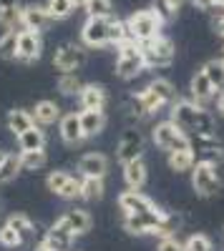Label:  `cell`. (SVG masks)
<instances>
[{"label":"cell","mask_w":224,"mask_h":251,"mask_svg":"<svg viewBox=\"0 0 224 251\" xmlns=\"http://www.w3.org/2000/svg\"><path fill=\"white\" fill-rule=\"evenodd\" d=\"M126 40H131V33H129L126 20H113V18H111V23H109V43L121 46V43H126Z\"/></svg>","instance_id":"32"},{"label":"cell","mask_w":224,"mask_h":251,"mask_svg":"<svg viewBox=\"0 0 224 251\" xmlns=\"http://www.w3.org/2000/svg\"><path fill=\"white\" fill-rule=\"evenodd\" d=\"M144 68H146V60H144V50H141L139 40L131 38V40L118 46V58H116V75L118 78L131 80Z\"/></svg>","instance_id":"1"},{"label":"cell","mask_w":224,"mask_h":251,"mask_svg":"<svg viewBox=\"0 0 224 251\" xmlns=\"http://www.w3.org/2000/svg\"><path fill=\"white\" fill-rule=\"evenodd\" d=\"M18 158H20V166H23V171H38V169H43L46 161H48L46 149H38V151H20Z\"/></svg>","instance_id":"28"},{"label":"cell","mask_w":224,"mask_h":251,"mask_svg":"<svg viewBox=\"0 0 224 251\" xmlns=\"http://www.w3.org/2000/svg\"><path fill=\"white\" fill-rule=\"evenodd\" d=\"M86 13L91 18H111V10H113V3L111 0H86Z\"/></svg>","instance_id":"36"},{"label":"cell","mask_w":224,"mask_h":251,"mask_svg":"<svg viewBox=\"0 0 224 251\" xmlns=\"http://www.w3.org/2000/svg\"><path fill=\"white\" fill-rule=\"evenodd\" d=\"M161 219H164V211L161 208H154V211L146 214H124V228L134 236H144V234H154L161 226Z\"/></svg>","instance_id":"6"},{"label":"cell","mask_w":224,"mask_h":251,"mask_svg":"<svg viewBox=\"0 0 224 251\" xmlns=\"http://www.w3.org/2000/svg\"><path fill=\"white\" fill-rule=\"evenodd\" d=\"M149 88H151V91H154L161 100H164L167 106L176 100V91H174V86H171V83H169L167 78H154V80L149 83Z\"/></svg>","instance_id":"33"},{"label":"cell","mask_w":224,"mask_h":251,"mask_svg":"<svg viewBox=\"0 0 224 251\" xmlns=\"http://www.w3.org/2000/svg\"><path fill=\"white\" fill-rule=\"evenodd\" d=\"M192 186L199 196H214L219 191V176L217 166L209 161H196L192 169Z\"/></svg>","instance_id":"5"},{"label":"cell","mask_w":224,"mask_h":251,"mask_svg":"<svg viewBox=\"0 0 224 251\" xmlns=\"http://www.w3.org/2000/svg\"><path fill=\"white\" fill-rule=\"evenodd\" d=\"M33 126H35V118H33V113H28V111L15 108V111L8 113V128H10L15 136H20L23 131L33 128Z\"/></svg>","instance_id":"27"},{"label":"cell","mask_w":224,"mask_h":251,"mask_svg":"<svg viewBox=\"0 0 224 251\" xmlns=\"http://www.w3.org/2000/svg\"><path fill=\"white\" fill-rule=\"evenodd\" d=\"M118 208L124 214H146V211H154L156 203L141 194L139 188H129V191L118 194Z\"/></svg>","instance_id":"13"},{"label":"cell","mask_w":224,"mask_h":251,"mask_svg":"<svg viewBox=\"0 0 224 251\" xmlns=\"http://www.w3.org/2000/svg\"><path fill=\"white\" fill-rule=\"evenodd\" d=\"M8 224H10L23 239H28V236L33 234V221H30L26 214H13V216L8 219Z\"/></svg>","instance_id":"39"},{"label":"cell","mask_w":224,"mask_h":251,"mask_svg":"<svg viewBox=\"0 0 224 251\" xmlns=\"http://www.w3.org/2000/svg\"><path fill=\"white\" fill-rule=\"evenodd\" d=\"M159 8V13H161V18H171V15H176L179 10H181V5H184V0H159L156 3Z\"/></svg>","instance_id":"44"},{"label":"cell","mask_w":224,"mask_h":251,"mask_svg":"<svg viewBox=\"0 0 224 251\" xmlns=\"http://www.w3.org/2000/svg\"><path fill=\"white\" fill-rule=\"evenodd\" d=\"M18 35H20V30H5L3 35H0V58L15 60V53H18Z\"/></svg>","instance_id":"31"},{"label":"cell","mask_w":224,"mask_h":251,"mask_svg":"<svg viewBox=\"0 0 224 251\" xmlns=\"http://www.w3.org/2000/svg\"><path fill=\"white\" fill-rule=\"evenodd\" d=\"M68 174L66 171H53V174H48V178H46V186H48V191H53V194H58L60 188H63L66 183H68Z\"/></svg>","instance_id":"42"},{"label":"cell","mask_w":224,"mask_h":251,"mask_svg":"<svg viewBox=\"0 0 224 251\" xmlns=\"http://www.w3.org/2000/svg\"><path fill=\"white\" fill-rule=\"evenodd\" d=\"M23 23H26V28L28 30H38V33H43L51 23H53V18H51V13H48V8L46 5H26L23 8Z\"/></svg>","instance_id":"16"},{"label":"cell","mask_w":224,"mask_h":251,"mask_svg":"<svg viewBox=\"0 0 224 251\" xmlns=\"http://www.w3.org/2000/svg\"><path fill=\"white\" fill-rule=\"evenodd\" d=\"M18 138V146H20V151H38V149H46V133H43V128L35 123L33 128H28V131H23L20 136H15Z\"/></svg>","instance_id":"23"},{"label":"cell","mask_w":224,"mask_h":251,"mask_svg":"<svg viewBox=\"0 0 224 251\" xmlns=\"http://www.w3.org/2000/svg\"><path fill=\"white\" fill-rule=\"evenodd\" d=\"M214 3H224V0H214Z\"/></svg>","instance_id":"52"},{"label":"cell","mask_w":224,"mask_h":251,"mask_svg":"<svg viewBox=\"0 0 224 251\" xmlns=\"http://www.w3.org/2000/svg\"><path fill=\"white\" fill-rule=\"evenodd\" d=\"M58 128H60V138H63L68 146H76V143H81V141L86 138V136H84V128H81V116H78V113L60 116Z\"/></svg>","instance_id":"17"},{"label":"cell","mask_w":224,"mask_h":251,"mask_svg":"<svg viewBox=\"0 0 224 251\" xmlns=\"http://www.w3.org/2000/svg\"><path fill=\"white\" fill-rule=\"evenodd\" d=\"M124 181L129 183V188H141L146 183V163L141 158L124 163Z\"/></svg>","instance_id":"24"},{"label":"cell","mask_w":224,"mask_h":251,"mask_svg":"<svg viewBox=\"0 0 224 251\" xmlns=\"http://www.w3.org/2000/svg\"><path fill=\"white\" fill-rule=\"evenodd\" d=\"M71 3H73L76 8H81V5H86V0H71Z\"/></svg>","instance_id":"50"},{"label":"cell","mask_w":224,"mask_h":251,"mask_svg":"<svg viewBox=\"0 0 224 251\" xmlns=\"http://www.w3.org/2000/svg\"><path fill=\"white\" fill-rule=\"evenodd\" d=\"M156 251H184V244H181L176 236H164L159 241V249Z\"/></svg>","instance_id":"45"},{"label":"cell","mask_w":224,"mask_h":251,"mask_svg":"<svg viewBox=\"0 0 224 251\" xmlns=\"http://www.w3.org/2000/svg\"><path fill=\"white\" fill-rule=\"evenodd\" d=\"M109 23L111 18H91L84 23V30H81V40L88 48H104L109 46Z\"/></svg>","instance_id":"8"},{"label":"cell","mask_w":224,"mask_h":251,"mask_svg":"<svg viewBox=\"0 0 224 251\" xmlns=\"http://www.w3.org/2000/svg\"><path fill=\"white\" fill-rule=\"evenodd\" d=\"M214 96H217V91L212 86V80L207 78V73L204 71H196L194 78H192V98L199 103V106H204V103H209Z\"/></svg>","instance_id":"19"},{"label":"cell","mask_w":224,"mask_h":251,"mask_svg":"<svg viewBox=\"0 0 224 251\" xmlns=\"http://www.w3.org/2000/svg\"><path fill=\"white\" fill-rule=\"evenodd\" d=\"M81 128H84V136L91 138V136H98L101 131H104V126H106V116L104 111H81Z\"/></svg>","instance_id":"21"},{"label":"cell","mask_w":224,"mask_h":251,"mask_svg":"<svg viewBox=\"0 0 224 251\" xmlns=\"http://www.w3.org/2000/svg\"><path fill=\"white\" fill-rule=\"evenodd\" d=\"M78 100H81V108H86V111H104L106 108V88L98 86V83H88V86L81 88Z\"/></svg>","instance_id":"15"},{"label":"cell","mask_w":224,"mask_h":251,"mask_svg":"<svg viewBox=\"0 0 224 251\" xmlns=\"http://www.w3.org/2000/svg\"><path fill=\"white\" fill-rule=\"evenodd\" d=\"M222 60H224V58H222Z\"/></svg>","instance_id":"53"},{"label":"cell","mask_w":224,"mask_h":251,"mask_svg":"<svg viewBox=\"0 0 224 251\" xmlns=\"http://www.w3.org/2000/svg\"><path fill=\"white\" fill-rule=\"evenodd\" d=\"M204 106H199L196 100H176L174 108H171V121L184 128L187 133L189 131H196V121H199V113Z\"/></svg>","instance_id":"10"},{"label":"cell","mask_w":224,"mask_h":251,"mask_svg":"<svg viewBox=\"0 0 224 251\" xmlns=\"http://www.w3.org/2000/svg\"><path fill=\"white\" fill-rule=\"evenodd\" d=\"M126 25H129V33L134 40L146 43V40H154L156 35H161L164 18H161L159 10H136L134 15H129Z\"/></svg>","instance_id":"2"},{"label":"cell","mask_w":224,"mask_h":251,"mask_svg":"<svg viewBox=\"0 0 224 251\" xmlns=\"http://www.w3.org/2000/svg\"><path fill=\"white\" fill-rule=\"evenodd\" d=\"M104 178H96V176H81V199L86 201H98L104 199Z\"/></svg>","instance_id":"26"},{"label":"cell","mask_w":224,"mask_h":251,"mask_svg":"<svg viewBox=\"0 0 224 251\" xmlns=\"http://www.w3.org/2000/svg\"><path fill=\"white\" fill-rule=\"evenodd\" d=\"M81 88H84V83L78 80L76 73H60V78H58V91L63 93V96H78Z\"/></svg>","instance_id":"34"},{"label":"cell","mask_w":224,"mask_h":251,"mask_svg":"<svg viewBox=\"0 0 224 251\" xmlns=\"http://www.w3.org/2000/svg\"><path fill=\"white\" fill-rule=\"evenodd\" d=\"M201 71L207 73V78L212 80V86L219 96L224 91V60H207L204 66H201Z\"/></svg>","instance_id":"29"},{"label":"cell","mask_w":224,"mask_h":251,"mask_svg":"<svg viewBox=\"0 0 224 251\" xmlns=\"http://www.w3.org/2000/svg\"><path fill=\"white\" fill-rule=\"evenodd\" d=\"M151 136H154V143L159 146L161 151H167V153H171V151H181V149H192V138H189V133H187L184 128H179L174 121L156 123V126H154V131H151Z\"/></svg>","instance_id":"3"},{"label":"cell","mask_w":224,"mask_h":251,"mask_svg":"<svg viewBox=\"0 0 224 251\" xmlns=\"http://www.w3.org/2000/svg\"><path fill=\"white\" fill-rule=\"evenodd\" d=\"M184 251H212V241L204 234H192L184 241Z\"/></svg>","instance_id":"41"},{"label":"cell","mask_w":224,"mask_h":251,"mask_svg":"<svg viewBox=\"0 0 224 251\" xmlns=\"http://www.w3.org/2000/svg\"><path fill=\"white\" fill-rule=\"evenodd\" d=\"M3 158H5V151H0V163H3Z\"/></svg>","instance_id":"51"},{"label":"cell","mask_w":224,"mask_h":251,"mask_svg":"<svg viewBox=\"0 0 224 251\" xmlns=\"http://www.w3.org/2000/svg\"><path fill=\"white\" fill-rule=\"evenodd\" d=\"M46 8H48V13H51L53 20H66L76 10V5L71 3V0H48Z\"/></svg>","instance_id":"35"},{"label":"cell","mask_w":224,"mask_h":251,"mask_svg":"<svg viewBox=\"0 0 224 251\" xmlns=\"http://www.w3.org/2000/svg\"><path fill=\"white\" fill-rule=\"evenodd\" d=\"M196 10H212L214 8V0H192Z\"/></svg>","instance_id":"46"},{"label":"cell","mask_w":224,"mask_h":251,"mask_svg":"<svg viewBox=\"0 0 224 251\" xmlns=\"http://www.w3.org/2000/svg\"><path fill=\"white\" fill-rule=\"evenodd\" d=\"M73 239H76V234L68 228V224H66L63 219H58V221L48 228V231H46L43 244H46L48 249H53V251H71Z\"/></svg>","instance_id":"12"},{"label":"cell","mask_w":224,"mask_h":251,"mask_svg":"<svg viewBox=\"0 0 224 251\" xmlns=\"http://www.w3.org/2000/svg\"><path fill=\"white\" fill-rule=\"evenodd\" d=\"M86 63V50L76 46V43H66L60 46L53 55V66L60 71V73H76L81 66Z\"/></svg>","instance_id":"7"},{"label":"cell","mask_w":224,"mask_h":251,"mask_svg":"<svg viewBox=\"0 0 224 251\" xmlns=\"http://www.w3.org/2000/svg\"><path fill=\"white\" fill-rule=\"evenodd\" d=\"M196 163V153L194 149H181V151H171L169 153V169L176 171V174H184V171H192Z\"/></svg>","instance_id":"25"},{"label":"cell","mask_w":224,"mask_h":251,"mask_svg":"<svg viewBox=\"0 0 224 251\" xmlns=\"http://www.w3.org/2000/svg\"><path fill=\"white\" fill-rule=\"evenodd\" d=\"M217 111H219V113L224 116V91H222V93L217 96Z\"/></svg>","instance_id":"47"},{"label":"cell","mask_w":224,"mask_h":251,"mask_svg":"<svg viewBox=\"0 0 224 251\" xmlns=\"http://www.w3.org/2000/svg\"><path fill=\"white\" fill-rule=\"evenodd\" d=\"M33 251H53V249H48V246H46V244H43V241H40V244H38V246H35V249H33Z\"/></svg>","instance_id":"49"},{"label":"cell","mask_w":224,"mask_h":251,"mask_svg":"<svg viewBox=\"0 0 224 251\" xmlns=\"http://www.w3.org/2000/svg\"><path fill=\"white\" fill-rule=\"evenodd\" d=\"M78 171H81V176L104 178L106 171H109V158L104 153H86L84 158L78 161Z\"/></svg>","instance_id":"18"},{"label":"cell","mask_w":224,"mask_h":251,"mask_svg":"<svg viewBox=\"0 0 224 251\" xmlns=\"http://www.w3.org/2000/svg\"><path fill=\"white\" fill-rule=\"evenodd\" d=\"M141 153H144V136L134 128L124 131V136L118 141V149H116V158L121 163H129V161L141 158Z\"/></svg>","instance_id":"11"},{"label":"cell","mask_w":224,"mask_h":251,"mask_svg":"<svg viewBox=\"0 0 224 251\" xmlns=\"http://www.w3.org/2000/svg\"><path fill=\"white\" fill-rule=\"evenodd\" d=\"M60 219L68 224V228H71L76 236L91 231V226H93V219H91V214L86 211V208H71V211H66Z\"/></svg>","instance_id":"20"},{"label":"cell","mask_w":224,"mask_h":251,"mask_svg":"<svg viewBox=\"0 0 224 251\" xmlns=\"http://www.w3.org/2000/svg\"><path fill=\"white\" fill-rule=\"evenodd\" d=\"M0 25L5 30H26L23 8L18 5V0H0Z\"/></svg>","instance_id":"14"},{"label":"cell","mask_w":224,"mask_h":251,"mask_svg":"<svg viewBox=\"0 0 224 251\" xmlns=\"http://www.w3.org/2000/svg\"><path fill=\"white\" fill-rule=\"evenodd\" d=\"M43 53V40H40V33L38 30H20L18 35V53H15V60L20 63H35Z\"/></svg>","instance_id":"9"},{"label":"cell","mask_w":224,"mask_h":251,"mask_svg":"<svg viewBox=\"0 0 224 251\" xmlns=\"http://www.w3.org/2000/svg\"><path fill=\"white\" fill-rule=\"evenodd\" d=\"M141 50H144L146 68H167V66H171V60L176 55L174 43L169 38H164V35H156L154 40L141 43Z\"/></svg>","instance_id":"4"},{"label":"cell","mask_w":224,"mask_h":251,"mask_svg":"<svg viewBox=\"0 0 224 251\" xmlns=\"http://www.w3.org/2000/svg\"><path fill=\"white\" fill-rule=\"evenodd\" d=\"M20 171H23V166H20V158L13 156V153H5L3 163H0V183H10Z\"/></svg>","instance_id":"30"},{"label":"cell","mask_w":224,"mask_h":251,"mask_svg":"<svg viewBox=\"0 0 224 251\" xmlns=\"http://www.w3.org/2000/svg\"><path fill=\"white\" fill-rule=\"evenodd\" d=\"M33 118H35L38 126H53V123H58V121H60L58 103H53V100H40V103H35Z\"/></svg>","instance_id":"22"},{"label":"cell","mask_w":224,"mask_h":251,"mask_svg":"<svg viewBox=\"0 0 224 251\" xmlns=\"http://www.w3.org/2000/svg\"><path fill=\"white\" fill-rule=\"evenodd\" d=\"M26 239L20 236L15 228L10 226V224H5V226H0V244L3 246H8V249H15V246H20Z\"/></svg>","instance_id":"40"},{"label":"cell","mask_w":224,"mask_h":251,"mask_svg":"<svg viewBox=\"0 0 224 251\" xmlns=\"http://www.w3.org/2000/svg\"><path fill=\"white\" fill-rule=\"evenodd\" d=\"M214 28H217V33L224 38V18H217V23H214Z\"/></svg>","instance_id":"48"},{"label":"cell","mask_w":224,"mask_h":251,"mask_svg":"<svg viewBox=\"0 0 224 251\" xmlns=\"http://www.w3.org/2000/svg\"><path fill=\"white\" fill-rule=\"evenodd\" d=\"M139 98H141V103H144V108H146V113H159L161 108L167 106L164 100H161L149 86L144 88V91H139Z\"/></svg>","instance_id":"37"},{"label":"cell","mask_w":224,"mask_h":251,"mask_svg":"<svg viewBox=\"0 0 224 251\" xmlns=\"http://www.w3.org/2000/svg\"><path fill=\"white\" fill-rule=\"evenodd\" d=\"M58 196L60 199H66V201H73V199H81V181L78 178H68V183L63 186V188H60V191H58Z\"/></svg>","instance_id":"43"},{"label":"cell","mask_w":224,"mask_h":251,"mask_svg":"<svg viewBox=\"0 0 224 251\" xmlns=\"http://www.w3.org/2000/svg\"><path fill=\"white\" fill-rule=\"evenodd\" d=\"M181 226V219L176 214H164V219H161V226L156 228V236H174V231H179Z\"/></svg>","instance_id":"38"}]
</instances>
